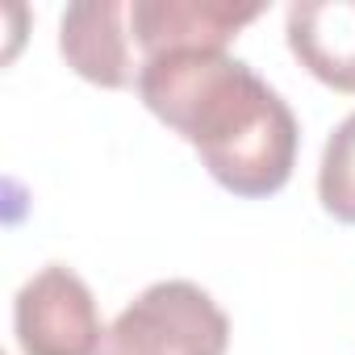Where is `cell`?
<instances>
[{
    "label": "cell",
    "instance_id": "52a82bcc",
    "mask_svg": "<svg viewBox=\"0 0 355 355\" xmlns=\"http://www.w3.org/2000/svg\"><path fill=\"white\" fill-rule=\"evenodd\" d=\"M318 201L334 222L355 226V113L338 121L322 150L318 167Z\"/></svg>",
    "mask_w": 355,
    "mask_h": 355
},
{
    "label": "cell",
    "instance_id": "7a4b0ae2",
    "mask_svg": "<svg viewBox=\"0 0 355 355\" xmlns=\"http://www.w3.org/2000/svg\"><path fill=\"white\" fill-rule=\"evenodd\" d=\"M230 318L193 280L142 288L105 330L96 355H226Z\"/></svg>",
    "mask_w": 355,
    "mask_h": 355
},
{
    "label": "cell",
    "instance_id": "6da1fadb",
    "mask_svg": "<svg viewBox=\"0 0 355 355\" xmlns=\"http://www.w3.org/2000/svg\"><path fill=\"white\" fill-rule=\"evenodd\" d=\"M142 105L197 146L205 171L234 197H272L297 163V117L243 59L226 51H171L138 67Z\"/></svg>",
    "mask_w": 355,
    "mask_h": 355
},
{
    "label": "cell",
    "instance_id": "8992f818",
    "mask_svg": "<svg viewBox=\"0 0 355 355\" xmlns=\"http://www.w3.org/2000/svg\"><path fill=\"white\" fill-rule=\"evenodd\" d=\"M284 34L313 80L355 96V0H297L288 5Z\"/></svg>",
    "mask_w": 355,
    "mask_h": 355
},
{
    "label": "cell",
    "instance_id": "277c9868",
    "mask_svg": "<svg viewBox=\"0 0 355 355\" xmlns=\"http://www.w3.org/2000/svg\"><path fill=\"white\" fill-rule=\"evenodd\" d=\"M263 17V5H230V0H134L130 38L146 59L171 51H226L239 30Z\"/></svg>",
    "mask_w": 355,
    "mask_h": 355
},
{
    "label": "cell",
    "instance_id": "3957f363",
    "mask_svg": "<svg viewBox=\"0 0 355 355\" xmlns=\"http://www.w3.org/2000/svg\"><path fill=\"white\" fill-rule=\"evenodd\" d=\"M13 330L21 355H96L105 338L92 288L63 263H46L21 284Z\"/></svg>",
    "mask_w": 355,
    "mask_h": 355
},
{
    "label": "cell",
    "instance_id": "5b68a950",
    "mask_svg": "<svg viewBox=\"0 0 355 355\" xmlns=\"http://www.w3.org/2000/svg\"><path fill=\"white\" fill-rule=\"evenodd\" d=\"M130 5L121 0H80L63 9L59 21V51L76 76L96 88H130L138 84L134 67V38L125 34Z\"/></svg>",
    "mask_w": 355,
    "mask_h": 355
}]
</instances>
